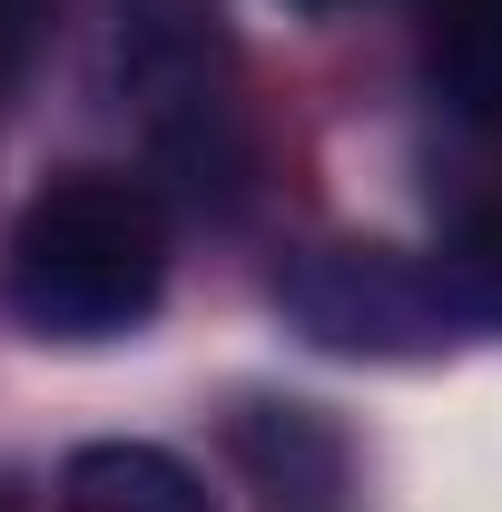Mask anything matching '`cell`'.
<instances>
[{"mask_svg":"<svg viewBox=\"0 0 502 512\" xmlns=\"http://www.w3.org/2000/svg\"><path fill=\"white\" fill-rule=\"evenodd\" d=\"M443 286H453V306L473 325H502V178H483V188L453 197V217H443Z\"/></svg>","mask_w":502,"mask_h":512,"instance_id":"8992f818","label":"cell"},{"mask_svg":"<svg viewBox=\"0 0 502 512\" xmlns=\"http://www.w3.org/2000/svg\"><path fill=\"white\" fill-rule=\"evenodd\" d=\"M424 89L463 138H502V0H424Z\"/></svg>","mask_w":502,"mask_h":512,"instance_id":"277c9868","label":"cell"},{"mask_svg":"<svg viewBox=\"0 0 502 512\" xmlns=\"http://www.w3.org/2000/svg\"><path fill=\"white\" fill-rule=\"evenodd\" d=\"M10 316L50 345H109L128 325L158 316L168 296V207L138 178H50L20 207L10 256H0Z\"/></svg>","mask_w":502,"mask_h":512,"instance_id":"6da1fadb","label":"cell"},{"mask_svg":"<svg viewBox=\"0 0 502 512\" xmlns=\"http://www.w3.org/2000/svg\"><path fill=\"white\" fill-rule=\"evenodd\" d=\"M0 512H20V503H10V493H0Z\"/></svg>","mask_w":502,"mask_h":512,"instance_id":"9c48e42d","label":"cell"},{"mask_svg":"<svg viewBox=\"0 0 502 512\" xmlns=\"http://www.w3.org/2000/svg\"><path fill=\"white\" fill-rule=\"evenodd\" d=\"M276 316L296 325L325 355H355V365H424L463 335V306L443 286L434 256L404 247H365V237H335L276 266Z\"/></svg>","mask_w":502,"mask_h":512,"instance_id":"7a4b0ae2","label":"cell"},{"mask_svg":"<svg viewBox=\"0 0 502 512\" xmlns=\"http://www.w3.org/2000/svg\"><path fill=\"white\" fill-rule=\"evenodd\" d=\"M227 463H237V483H247L266 512H335L345 503V434L296 404V394H247L237 414H227Z\"/></svg>","mask_w":502,"mask_h":512,"instance_id":"3957f363","label":"cell"},{"mask_svg":"<svg viewBox=\"0 0 502 512\" xmlns=\"http://www.w3.org/2000/svg\"><path fill=\"white\" fill-rule=\"evenodd\" d=\"M60 512H217V493L188 453L109 434V444H79L60 463Z\"/></svg>","mask_w":502,"mask_h":512,"instance_id":"5b68a950","label":"cell"},{"mask_svg":"<svg viewBox=\"0 0 502 512\" xmlns=\"http://www.w3.org/2000/svg\"><path fill=\"white\" fill-rule=\"evenodd\" d=\"M40 20H50V0H0V79L30 60V40H40Z\"/></svg>","mask_w":502,"mask_h":512,"instance_id":"52a82bcc","label":"cell"},{"mask_svg":"<svg viewBox=\"0 0 502 512\" xmlns=\"http://www.w3.org/2000/svg\"><path fill=\"white\" fill-rule=\"evenodd\" d=\"M286 10H315V20H325V10H345V0H286Z\"/></svg>","mask_w":502,"mask_h":512,"instance_id":"ba28073f","label":"cell"}]
</instances>
